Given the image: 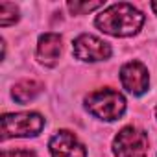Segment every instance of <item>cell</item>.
I'll return each mask as SVG.
<instances>
[{
    "label": "cell",
    "instance_id": "12",
    "mask_svg": "<svg viewBox=\"0 0 157 157\" xmlns=\"http://www.w3.org/2000/svg\"><path fill=\"white\" fill-rule=\"evenodd\" d=\"M2 157H37V153L32 150H4Z\"/></svg>",
    "mask_w": 157,
    "mask_h": 157
},
{
    "label": "cell",
    "instance_id": "13",
    "mask_svg": "<svg viewBox=\"0 0 157 157\" xmlns=\"http://www.w3.org/2000/svg\"><path fill=\"white\" fill-rule=\"evenodd\" d=\"M151 10H153V11L157 13V2H151Z\"/></svg>",
    "mask_w": 157,
    "mask_h": 157
},
{
    "label": "cell",
    "instance_id": "4",
    "mask_svg": "<svg viewBox=\"0 0 157 157\" xmlns=\"http://www.w3.org/2000/svg\"><path fill=\"white\" fill-rule=\"evenodd\" d=\"M113 151L117 157H146L148 137L144 131H140L133 126H126L115 137Z\"/></svg>",
    "mask_w": 157,
    "mask_h": 157
},
{
    "label": "cell",
    "instance_id": "1",
    "mask_svg": "<svg viewBox=\"0 0 157 157\" xmlns=\"http://www.w3.org/2000/svg\"><path fill=\"white\" fill-rule=\"evenodd\" d=\"M94 24L104 33H109L113 37H129L140 30V26L144 24V15L131 4L120 2L104 10L96 17Z\"/></svg>",
    "mask_w": 157,
    "mask_h": 157
},
{
    "label": "cell",
    "instance_id": "3",
    "mask_svg": "<svg viewBox=\"0 0 157 157\" xmlns=\"http://www.w3.org/2000/svg\"><path fill=\"white\" fill-rule=\"evenodd\" d=\"M44 118L39 113H13L2 117V139L13 137H35L43 131Z\"/></svg>",
    "mask_w": 157,
    "mask_h": 157
},
{
    "label": "cell",
    "instance_id": "11",
    "mask_svg": "<svg viewBox=\"0 0 157 157\" xmlns=\"http://www.w3.org/2000/svg\"><path fill=\"white\" fill-rule=\"evenodd\" d=\"M104 4L102 2H68V10L76 15H82V13H87V11H93V10H98L102 8Z\"/></svg>",
    "mask_w": 157,
    "mask_h": 157
},
{
    "label": "cell",
    "instance_id": "2",
    "mask_svg": "<svg viewBox=\"0 0 157 157\" xmlns=\"http://www.w3.org/2000/svg\"><path fill=\"white\" fill-rule=\"evenodd\" d=\"M85 107L102 120H117L126 111V98L118 91L100 89L85 98Z\"/></svg>",
    "mask_w": 157,
    "mask_h": 157
},
{
    "label": "cell",
    "instance_id": "14",
    "mask_svg": "<svg viewBox=\"0 0 157 157\" xmlns=\"http://www.w3.org/2000/svg\"><path fill=\"white\" fill-rule=\"evenodd\" d=\"M155 117H157V107H155Z\"/></svg>",
    "mask_w": 157,
    "mask_h": 157
},
{
    "label": "cell",
    "instance_id": "10",
    "mask_svg": "<svg viewBox=\"0 0 157 157\" xmlns=\"http://www.w3.org/2000/svg\"><path fill=\"white\" fill-rule=\"evenodd\" d=\"M19 21V8L11 2H0V26H10Z\"/></svg>",
    "mask_w": 157,
    "mask_h": 157
},
{
    "label": "cell",
    "instance_id": "7",
    "mask_svg": "<svg viewBox=\"0 0 157 157\" xmlns=\"http://www.w3.org/2000/svg\"><path fill=\"white\" fill-rule=\"evenodd\" d=\"M50 153L52 157H87L85 146L78 140V137L67 129L57 131L50 139Z\"/></svg>",
    "mask_w": 157,
    "mask_h": 157
},
{
    "label": "cell",
    "instance_id": "5",
    "mask_svg": "<svg viewBox=\"0 0 157 157\" xmlns=\"http://www.w3.org/2000/svg\"><path fill=\"white\" fill-rule=\"evenodd\" d=\"M72 54L82 61L94 63V61L109 59L111 57V46L94 35L83 33L80 37H76V41L72 43Z\"/></svg>",
    "mask_w": 157,
    "mask_h": 157
},
{
    "label": "cell",
    "instance_id": "8",
    "mask_svg": "<svg viewBox=\"0 0 157 157\" xmlns=\"http://www.w3.org/2000/svg\"><path fill=\"white\" fill-rule=\"evenodd\" d=\"M63 44H61V37L57 33H44L39 37L37 43V57L43 65L46 67H54L61 56Z\"/></svg>",
    "mask_w": 157,
    "mask_h": 157
},
{
    "label": "cell",
    "instance_id": "6",
    "mask_svg": "<svg viewBox=\"0 0 157 157\" xmlns=\"http://www.w3.org/2000/svg\"><path fill=\"white\" fill-rule=\"evenodd\" d=\"M120 82H122L124 89H128V93L139 96V94H144L148 91L150 76H148V70L142 63L129 61L120 70Z\"/></svg>",
    "mask_w": 157,
    "mask_h": 157
},
{
    "label": "cell",
    "instance_id": "9",
    "mask_svg": "<svg viewBox=\"0 0 157 157\" xmlns=\"http://www.w3.org/2000/svg\"><path fill=\"white\" fill-rule=\"evenodd\" d=\"M41 91H43V83L33 82V80H24V82H19V83L13 87L11 96L15 98V102L26 104V102L33 100L37 94H41Z\"/></svg>",
    "mask_w": 157,
    "mask_h": 157
}]
</instances>
